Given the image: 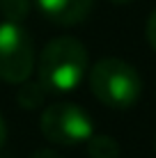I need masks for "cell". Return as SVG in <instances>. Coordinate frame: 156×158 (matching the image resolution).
Listing matches in <instances>:
<instances>
[{
  "mask_svg": "<svg viewBox=\"0 0 156 158\" xmlns=\"http://www.w3.org/2000/svg\"><path fill=\"white\" fill-rule=\"evenodd\" d=\"M147 41H149V46L156 51V9L149 14V19H147Z\"/></svg>",
  "mask_w": 156,
  "mask_h": 158,
  "instance_id": "obj_9",
  "label": "cell"
},
{
  "mask_svg": "<svg viewBox=\"0 0 156 158\" xmlns=\"http://www.w3.org/2000/svg\"><path fill=\"white\" fill-rule=\"evenodd\" d=\"M87 48L76 37H55L39 55V83L48 92H71L87 73Z\"/></svg>",
  "mask_w": 156,
  "mask_h": 158,
  "instance_id": "obj_1",
  "label": "cell"
},
{
  "mask_svg": "<svg viewBox=\"0 0 156 158\" xmlns=\"http://www.w3.org/2000/svg\"><path fill=\"white\" fill-rule=\"evenodd\" d=\"M46 94H48V89L41 83H28V80H23L19 92H16V103L21 108H25V110H32V108L44 106Z\"/></svg>",
  "mask_w": 156,
  "mask_h": 158,
  "instance_id": "obj_6",
  "label": "cell"
},
{
  "mask_svg": "<svg viewBox=\"0 0 156 158\" xmlns=\"http://www.w3.org/2000/svg\"><path fill=\"white\" fill-rule=\"evenodd\" d=\"M90 89L103 106L126 110L142 94V78L133 64L120 57H103L90 69Z\"/></svg>",
  "mask_w": 156,
  "mask_h": 158,
  "instance_id": "obj_2",
  "label": "cell"
},
{
  "mask_svg": "<svg viewBox=\"0 0 156 158\" xmlns=\"http://www.w3.org/2000/svg\"><path fill=\"white\" fill-rule=\"evenodd\" d=\"M110 2H115V5H126V2H131V0H110Z\"/></svg>",
  "mask_w": 156,
  "mask_h": 158,
  "instance_id": "obj_12",
  "label": "cell"
},
{
  "mask_svg": "<svg viewBox=\"0 0 156 158\" xmlns=\"http://www.w3.org/2000/svg\"><path fill=\"white\" fill-rule=\"evenodd\" d=\"M154 149H156V135H154Z\"/></svg>",
  "mask_w": 156,
  "mask_h": 158,
  "instance_id": "obj_13",
  "label": "cell"
},
{
  "mask_svg": "<svg viewBox=\"0 0 156 158\" xmlns=\"http://www.w3.org/2000/svg\"><path fill=\"white\" fill-rule=\"evenodd\" d=\"M30 158H62L57 151H53V149H39V151H35Z\"/></svg>",
  "mask_w": 156,
  "mask_h": 158,
  "instance_id": "obj_10",
  "label": "cell"
},
{
  "mask_svg": "<svg viewBox=\"0 0 156 158\" xmlns=\"http://www.w3.org/2000/svg\"><path fill=\"white\" fill-rule=\"evenodd\" d=\"M32 0H0V12L5 14V21L21 23L30 14Z\"/></svg>",
  "mask_w": 156,
  "mask_h": 158,
  "instance_id": "obj_8",
  "label": "cell"
},
{
  "mask_svg": "<svg viewBox=\"0 0 156 158\" xmlns=\"http://www.w3.org/2000/svg\"><path fill=\"white\" fill-rule=\"evenodd\" d=\"M39 128L44 138L60 147H76L90 140L94 133L92 117L76 103H51L39 117Z\"/></svg>",
  "mask_w": 156,
  "mask_h": 158,
  "instance_id": "obj_3",
  "label": "cell"
},
{
  "mask_svg": "<svg viewBox=\"0 0 156 158\" xmlns=\"http://www.w3.org/2000/svg\"><path fill=\"white\" fill-rule=\"evenodd\" d=\"M90 158H120V144L112 135H90L87 142Z\"/></svg>",
  "mask_w": 156,
  "mask_h": 158,
  "instance_id": "obj_7",
  "label": "cell"
},
{
  "mask_svg": "<svg viewBox=\"0 0 156 158\" xmlns=\"http://www.w3.org/2000/svg\"><path fill=\"white\" fill-rule=\"evenodd\" d=\"M35 69V44L30 32L21 23H0V78L5 83L21 85Z\"/></svg>",
  "mask_w": 156,
  "mask_h": 158,
  "instance_id": "obj_4",
  "label": "cell"
},
{
  "mask_svg": "<svg viewBox=\"0 0 156 158\" xmlns=\"http://www.w3.org/2000/svg\"><path fill=\"white\" fill-rule=\"evenodd\" d=\"M5 140H7V124H5V119H2V115H0V149H2Z\"/></svg>",
  "mask_w": 156,
  "mask_h": 158,
  "instance_id": "obj_11",
  "label": "cell"
},
{
  "mask_svg": "<svg viewBox=\"0 0 156 158\" xmlns=\"http://www.w3.org/2000/svg\"><path fill=\"white\" fill-rule=\"evenodd\" d=\"M39 12L55 25H78L94 7V0H35Z\"/></svg>",
  "mask_w": 156,
  "mask_h": 158,
  "instance_id": "obj_5",
  "label": "cell"
}]
</instances>
